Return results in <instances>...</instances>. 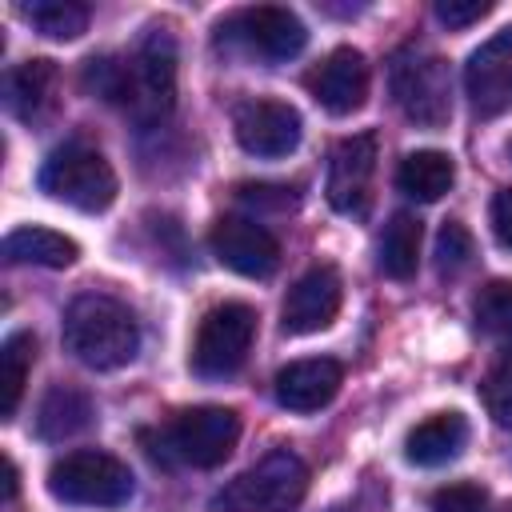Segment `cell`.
<instances>
[{"instance_id":"6da1fadb","label":"cell","mask_w":512,"mask_h":512,"mask_svg":"<svg viewBox=\"0 0 512 512\" xmlns=\"http://www.w3.org/2000/svg\"><path fill=\"white\" fill-rule=\"evenodd\" d=\"M84 88L120 104L136 124H160L176 104V40L168 28H148L132 56H92Z\"/></svg>"},{"instance_id":"7a4b0ae2","label":"cell","mask_w":512,"mask_h":512,"mask_svg":"<svg viewBox=\"0 0 512 512\" xmlns=\"http://www.w3.org/2000/svg\"><path fill=\"white\" fill-rule=\"evenodd\" d=\"M64 348L84 368H96V372L120 368L140 348L136 316L104 292H84L64 312Z\"/></svg>"},{"instance_id":"3957f363","label":"cell","mask_w":512,"mask_h":512,"mask_svg":"<svg viewBox=\"0 0 512 512\" xmlns=\"http://www.w3.org/2000/svg\"><path fill=\"white\" fill-rule=\"evenodd\" d=\"M240 440V416L232 408H220V404H200V408H188L180 412L164 432L160 440H152L144 432V444L152 460H164V464H192V468H216L232 456Z\"/></svg>"},{"instance_id":"277c9868","label":"cell","mask_w":512,"mask_h":512,"mask_svg":"<svg viewBox=\"0 0 512 512\" xmlns=\"http://www.w3.org/2000/svg\"><path fill=\"white\" fill-rule=\"evenodd\" d=\"M308 496V464L292 448H276L228 480L212 508L216 512H292Z\"/></svg>"},{"instance_id":"5b68a950","label":"cell","mask_w":512,"mask_h":512,"mask_svg":"<svg viewBox=\"0 0 512 512\" xmlns=\"http://www.w3.org/2000/svg\"><path fill=\"white\" fill-rule=\"evenodd\" d=\"M132 488V468L96 448H76L48 468V492L72 508H116L132 496Z\"/></svg>"},{"instance_id":"8992f818","label":"cell","mask_w":512,"mask_h":512,"mask_svg":"<svg viewBox=\"0 0 512 512\" xmlns=\"http://www.w3.org/2000/svg\"><path fill=\"white\" fill-rule=\"evenodd\" d=\"M36 180H40V192H48L52 200H60L68 208H80V212H104L116 200L112 164L80 140H68L60 148H52L48 160L40 164Z\"/></svg>"},{"instance_id":"52a82bcc","label":"cell","mask_w":512,"mask_h":512,"mask_svg":"<svg viewBox=\"0 0 512 512\" xmlns=\"http://www.w3.org/2000/svg\"><path fill=\"white\" fill-rule=\"evenodd\" d=\"M388 84H392V96L400 104V112L420 124V128H440L448 124L452 116V76H448V64L428 52V48H400L392 56V68H388Z\"/></svg>"},{"instance_id":"ba28073f","label":"cell","mask_w":512,"mask_h":512,"mask_svg":"<svg viewBox=\"0 0 512 512\" xmlns=\"http://www.w3.org/2000/svg\"><path fill=\"white\" fill-rule=\"evenodd\" d=\"M256 336V312L240 300H224L204 312L196 340H192V372L204 380H224L232 376L252 348Z\"/></svg>"},{"instance_id":"9c48e42d","label":"cell","mask_w":512,"mask_h":512,"mask_svg":"<svg viewBox=\"0 0 512 512\" xmlns=\"http://www.w3.org/2000/svg\"><path fill=\"white\" fill-rule=\"evenodd\" d=\"M220 36H224V44H236L248 56L272 60V64L292 60L308 44L304 20L288 8H280V4H256V8H244V12L228 16L220 24Z\"/></svg>"},{"instance_id":"30bf717a","label":"cell","mask_w":512,"mask_h":512,"mask_svg":"<svg viewBox=\"0 0 512 512\" xmlns=\"http://www.w3.org/2000/svg\"><path fill=\"white\" fill-rule=\"evenodd\" d=\"M232 128H236V140L248 156H264V160H276V156H288L300 136H304V120L292 104L284 100H268V96H256V100H244L236 104L232 112Z\"/></svg>"},{"instance_id":"8fae6325","label":"cell","mask_w":512,"mask_h":512,"mask_svg":"<svg viewBox=\"0 0 512 512\" xmlns=\"http://www.w3.org/2000/svg\"><path fill=\"white\" fill-rule=\"evenodd\" d=\"M464 92L476 116L492 120L512 108V24L488 36L464 64Z\"/></svg>"},{"instance_id":"7c38bea8","label":"cell","mask_w":512,"mask_h":512,"mask_svg":"<svg viewBox=\"0 0 512 512\" xmlns=\"http://www.w3.org/2000/svg\"><path fill=\"white\" fill-rule=\"evenodd\" d=\"M376 176V132L344 136L328 160V204L340 216H364Z\"/></svg>"},{"instance_id":"4fadbf2b","label":"cell","mask_w":512,"mask_h":512,"mask_svg":"<svg viewBox=\"0 0 512 512\" xmlns=\"http://www.w3.org/2000/svg\"><path fill=\"white\" fill-rule=\"evenodd\" d=\"M212 252L224 268L264 280L280 264V240L252 216H220L212 228Z\"/></svg>"},{"instance_id":"5bb4252c","label":"cell","mask_w":512,"mask_h":512,"mask_svg":"<svg viewBox=\"0 0 512 512\" xmlns=\"http://www.w3.org/2000/svg\"><path fill=\"white\" fill-rule=\"evenodd\" d=\"M340 300H344V284H340V272L320 264L312 272H304L288 296H284V308H280V328L292 332V336H308V332H320L336 320L340 312Z\"/></svg>"},{"instance_id":"9a60e30c","label":"cell","mask_w":512,"mask_h":512,"mask_svg":"<svg viewBox=\"0 0 512 512\" xmlns=\"http://www.w3.org/2000/svg\"><path fill=\"white\" fill-rule=\"evenodd\" d=\"M308 88L316 96L320 108H328L332 116H348L364 104L368 96V60L356 48H332L308 76Z\"/></svg>"},{"instance_id":"2e32d148","label":"cell","mask_w":512,"mask_h":512,"mask_svg":"<svg viewBox=\"0 0 512 512\" xmlns=\"http://www.w3.org/2000/svg\"><path fill=\"white\" fill-rule=\"evenodd\" d=\"M344 384V368L332 356H312V360H292L276 372L272 392L280 400V408L288 412H320L324 404H332V396Z\"/></svg>"},{"instance_id":"e0dca14e","label":"cell","mask_w":512,"mask_h":512,"mask_svg":"<svg viewBox=\"0 0 512 512\" xmlns=\"http://www.w3.org/2000/svg\"><path fill=\"white\" fill-rule=\"evenodd\" d=\"M56 84H60V72L52 60H24V64L4 72V104L16 120L36 124L40 116L52 112Z\"/></svg>"},{"instance_id":"ac0fdd59","label":"cell","mask_w":512,"mask_h":512,"mask_svg":"<svg viewBox=\"0 0 512 512\" xmlns=\"http://www.w3.org/2000/svg\"><path fill=\"white\" fill-rule=\"evenodd\" d=\"M468 444V420L460 412H436L428 420H420L408 440H404V456L408 464H420V468H440L448 460H456Z\"/></svg>"},{"instance_id":"d6986e66","label":"cell","mask_w":512,"mask_h":512,"mask_svg":"<svg viewBox=\"0 0 512 512\" xmlns=\"http://www.w3.org/2000/svg\"><path fill=\"white\" fill-rule=\"evenodd\" d=\"M4 256L8 264H40V268H68L80 256V244L56 228L24 224L4 236Z\"/></svg>"},{"instance_id":"ffe728a7","label":"cell","mask_w":512,"mask_h":512,"mask_svg":"<svg viewBox=\"0 0 512 512\" xmlns=\"http://www.w3.org/2000/svg\"><path fill=\"white\" fill-rule=\"evenodd\" d=\"M92 396L68 384L48 388V396L36 408V436L40 440H68L92 424Z\"/></svg>"},{"instance_id":"44dd1931","label":"cell","mask_w":512,"mask_h":512,"mask_svg":"<svg viewBox=\"0 0 512 512\" xmlns=\"http://www.w3.org/2000/svg\"><path fill=\"white\" fill-rule=\"evenodd\" d=\"M456 180V164L448 152H436V148H420V152H408L396 168V184L404 196L420 200V204H432L440 200Z\"/></svg>"},{"instance_id":"7402d4cb","label":"cell","mask_w":512,"mask_h":512,"mask_svg":"<svg viewBox=\"0 0 512 512\" xmlns=\"http://www.w3.org/2000/svg\"><path fill=\"white\" fill-rule=\"evenodd\" d=\"M376 264L392 280L416 276V264H420V220L412 212H396L384 224V232L376 240Z\"/></svg>"},{"instance_id":"603a6c76","label":"cell","mask_w":512,"mask_h":512,"mask_svg":"<svg viewBox=\"0 0 512 512\" xmlns=\"http://www.w3.org/2000/svg\"><path fill=\"white\" fill-rule=\"evenodd\" d=\"M36 360V336L32 332H12L0 344V416L12 420L28 384V368Z\"/></svg>"},{"instance_id":"cb8c5ba5","label":"cell","mask_w":512,"mask_h":512,"mask_svg":"<svg viewBox=\"0 0 512 512\" xmlns=\"http://www.w3.org/2000/svg\"><path fill=\"white\" fill-rule=\"evenodd\" d=\"M20 12L36 32L52 40H76L88 28V4H76V0H32Z\"/></svg>"},{"instance_id":"d4e9b609","label":"cell","mask_w":512,"mask_h":512,"mask_svg":"<svg viewBox=\"0 0 512 512\" xmlns=\"http://www.w3.org/2000/svg\"><path fill=\"white\" fill-rule=\"evenodd\" d=\"M472 316L488 336H512V280H488L472 296Z\"/></svg>"},{"instance_id":"484cf974","label":"cell","mask_w":512,"mask_h":512,"mask_svg":"<svg viewBox=\"0 0 512 512\" xmlns=\"http://www.w3.org/2000/svg\"><path fill=\"white\" fill-rule=\"evenodd\" d=\"M480 396H484L488 416H492L500 428H512V348L492 364V372H488L484 384H480Z\"/></svg>"},{"instance_id":"4316f807","label":"cell","mask_w":512,"mask_h":512,"mask_svg":"<svg viewBox=\"0 0 512 512\" xmlns=\"http://www.w3.org/2000/svg\"><path fill=\"white\" fill-rule=\"evenodd\" d=\"M476 256V244H472V232L460 224V220H448L436 236V268L440 276H460Z\"/></svg>"},{"instance_id":"83f0119b","label":"cell","mask_w":512,"mask_h":512,"mask_svg":"<svg viewBox=\"0 0 512 512\" xmlns=\"http://www.w3.org/2000/svg\"><path fill=\"white\" fill-rule=\"evenodd\" d=\"M432 512H488V492L480 484H448L432 492Z\"/></svg>"},{"instance_id":"f1b7e54d","label":"cell","mask_w":512,"mask_h":512,"mask_svg":"<svg viewBox=\"0 0 512 512\" xmlns=\"http://www.w3.org/2000/svg\"><path fill=\"white\" fill-rule=\"evenodd\" d=\"M492 4L488 0H436V16L448 24V28H468L476 24L480 16H488Z\"/></svg>"},{"instance_id":"f546056e","label":"cell","mask_w":512,"mask_h":512,"mask_svg":"<svg viewBox=\"0 0 512 512\" xmlns=\"http://www.w3.org/2000/svg\"><path fill=\"white\" fill-rule=\"evenodd\" d=\"M240 200L244 204H272V208L296 204L292 188H276V184H240Z\"/></svg>"},{"instance_id":"4dcf8cb0","label":"cell","mask_w":512,"mask_h":512,"mask_svg":"<svg viewBox=\"0 0 512 512\" xmlns=\"http://www.w3.org/2000/svg\"><path fill=\"white\" fill-rule=\"evenodd\" d=\"M492 232L512 252V188H500L492 196Z\"/></svg>"},{"instance_id":"1f68e13d","label":"cell","mask_w":512,"mask_h":512,"mask_svg":"<svg viewBox=\"0 0 512 512\" xmlns=\"http://www.w3.org/2000/svg\"><path fill=\"white\" fill-rule=\"evenodd\" d=\"M4 500H16V464L4 456Z\"/></svg>"},{"instance_id":"d6a6232c","label":"cell","mask_w":512,"mask_h":512,"mask_svg":"<svg viewBox=\"0 0 512 512\" xmlns=\"http://www.w3.org/2000/svg\"><path fill=\"white\" fill-rule=\"evenodd\" d=\"M500 512H512V500H508V504H504V508H500Z\"/></svg>"}]
</instances>
